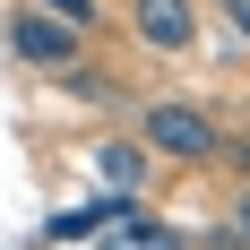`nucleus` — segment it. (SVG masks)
I'll list each match as a JSON object with an SVG mask.
<instances>
[{
    "mask_svg": "<svg viewBox=\"0 0 250 250\" xmlns=\"http://www.w3.org/2000/svg\"><path fill=\"white\" fill-rule=\"evenodd\" d=\"M95 250H190V233L164 216H121L112 233H95Z\"/></svg>",
    "mask_w": 250,
    "mask_h": 250,
    "instance_id": "nucleus-4",
    "label": "nucleus"
},
{
    "mask_svg": "<svg viewBox=\"0 0 250 250\" xmlns=\"http://www.w3.org/2000/svg\"><path fill=\"white\" fill-rule=\"evenodd\" d=\"M129 216V199H95V207H69V216H52L43 242H95V233H112Z\"/></svg>",
    "mask_w": 250,
    "mask_h": 250,
    "instance_id": "nucleus-6",
    "label": "nucleus"
},
{
    "mask_svg": "<svg viewBox=\"0 0 250 250\" xmlns=\"http://www.w3.org/2000/svg\"><path fill=\"white\" fill-rule=\"evenodd\" d=\"M207 242H216V250H250V190L233 199V216H225L216 233H207Z\"/></svg>",
    "mask_w": 250,
    "mask_h": 250,
    "instance_id": "nucleus-7",
    "label": "nucleus"
},
{
    "mask_svg": "<svg viewBox=\"0 0 250 250\" xmlns=\"http://www.w3.org/2000/svg\"><path fill=\"white\" fill-rule=\"evenodd\" d=\"M35 9H52V18H61V26H78V35L95 26V0H35Z\"/></svg>",
    "mask_w": 250,
    "mask_h": 250,
    "instance_id": "nucleus-8",
    "label": "nucleus"
},
{
    "mask_svg": "<svg viewBox=\"0 0 250 250\" xmlns=\"http://www.w3.org/2000/svg\"><path fill=\"white\" fill-rule=\"evenodd\" d=\"M9 52H18V61H35V69H78L86 35H78V26H61L52 9H18V18H9Z\"/></svg>",
    "mask_w": 250,
    "mask_h": 250,
    "instance_id": "nucleus-2",
    "label": "nucleus"
},
{
    "mask_svg": "<svg viewBox=\"0 0 250 250\" xmlns=\"http://www.w3.org/2000/svg\"><path fill=\"white\" fill-rule=\"evenodd\" d=\"M138 147L164 155V164H216L225 155V129L207 121L199 104H147L138 112Z\"/></svg>",
    "mask_w": 250,
    "mask_h": 250,
    "instance_id": "nucleus-1",
    "label": "nucleus"
},
{
    "mask_svg": "<svg viewBox=\"0 0 250 250\" xmlns=\"http://www.w3.org/2000/svg\"><path fill=\"white\" fill-rule=\"evenodd\" d=\"M95 181H104V199H129V190H147V147H129V138L95 147Z\"/></svg>",
    "mask_w": 250,
    "mask_h": 250,
    "instance_id": "nucleus-5",
    "label": "nucleus"
},
{
    "mask_svg": "<svg viewBox=\"0 0 250 250\" xmlns=\"http://www.w3.org/2000/svg\"><path fill=\"white\" fill-rule=\"evenodd\" d=\"M233 26H242V43H250V9H233Z\"/></svg>",
    "mask_w": 250,
    "mask_h": 250,
    "instance_id": "nucleus-10",
    "label": "nucleus"
},
{
    "mask_svg": "<svg viewBox=\"0 0 250 250\" xmlns=\"http://www.w3.org/2000/svg\"><path fill=\"white\" fill-rule=\"evenodd\" d=\"M233 155H242V173H250V129H242V138H233Z\"/></svg>",
    "mask_w": 250,
    "mask_h": 250,
    "instance_id": "nucleus-9",
    "label": "nucleus"
},
{
    "mask_svg": "<svg viewBox=\"0 0 250 250\" xmlns=\"http://www.w3.org/2000/svg\"><path fill=\"white\" fill-rule=\"evenodd\" d=\"M129 35L147 52H190L199 43V9L190 0H129Z\"/></svg>",
    "mask_w": 250,
    "mask_h": 250,
    "instance_id": "nucleus-3",
    "label": "nucleus"
}]
</instances>
